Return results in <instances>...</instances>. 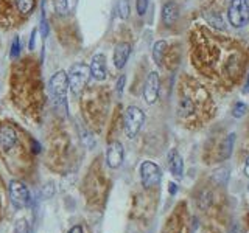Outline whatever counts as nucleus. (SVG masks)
Wrapping results in <instances>:
<instances>
[{"label":"nucleus","instance_id":"b1692460","mask_svg":"<svg viewBox=\"0 0 249 233\" xmlns=\"http://www.w3.org/2000/svg\"><path fill=\"white\" fill-rule=\"evenodd\" d=\"M30 232V227H28V222L25 219H20L18 221L14 227V233H28Z\"/></svg>","mask_w":249,"mask_h":233},{"label":"nucleus","instance_id":"6ab92c4d","mask_svg":"<svg viewBox=\"0 0 249 233\" xmlns=\"http://www.w3.org/2000/svg\"><path fill=\"white\" fill-rule=\"evenodd\" d=\"M246 114H248V106L245 103H241V101H238L232 109V115L235 116V118H243Z\"/></svg>","mask_w":249,"mask_h":233},{"label":"nucleus","instance_id":"f257e3e1","mask_svg":"<svg viewBox=\"0 0 249 233\" xmlns=\"http://www.w3.org/2000/svg\"><path fill=\"white\" fill-rule=\"evenodd\" d=\"M192 64L216 87L232 90L249 68V51L237 39L220 36L207 27H195L190 33Z\"/></svg>","mask_w":249,"mask_h":233},{"label":"nucleus","instance_id":"c756f323","mask_svg":"<svg viewBox=\"0 0 249 233\" xmlns=\"http://www.w3.org/2000/svg\"><path fill=\"white\" fill-rule=\"evenodd\" d=\"M245 174L249 177V157H248V160H246V165H245Z\"/></svg>","mask_w":249,"mask_h":233},{"label":"nucleus","instance_id":"1a4fd4ad","mask_svg":"<svg viewBox=\"0 0 249 233\" xmlns=\"http://www.w3.org/2000/svg\"><path fill=\"white\" fill-rule=\"evenodd\" d=\"M160 168L154 162L146 160L140 165V181L145 188H153L154 185H158L160 182Z\"/></svg>","mask_w":249,"mask_h":233},{"label":"nucleus","instance_id":"4be33fe9","mask_svg":"<svg viewBox=\"0 0 249 233\" xmlns=\"http://www.w3.org/2000/svg\"><path fill=\"white\" fill-rule=\"evenodd\" d=\"M11 58L16 59L20 56V39L19 37H14L13 39V44H11Z\"/></svg>","mask_w":249,"mask_h":233},{"label":"nucleus","instance_id":"7ed1b4c3","mask_svg":"<svg viewBox=\"0 0 249 233\" xmlns=\"http://www.w3.org/2000/svg\"><path fill=\"white\" fill-rule=\"evenodd\" d=\"M37 0H0V25L20 27L35 11Z\"/></svg>","mask_w":249,"mask_h":233},{"label":"nucleus","instance_id":"423d86ee","mask_svg":"<svg viewBox=\"0 0 249 233\" xmlns=\"http://www.w3.org/2000/svg\"><path fill=\"white\" fill-rule=\"evenodd\" d=\"M143 121H145V114L142 109L137 106H129L123 116L124 134H126L129 138H134L140 132V129H142Z\"/></svg>","mask_w":249,"mask_h":233},{"label":"nucleus","instance_id":"cd10ccee","mask_svg":"<svg viewBox=\"0 0 249 233\" xmlns=\"http://www.w3.org/2000/svg\"><path fill=\"white\" fill-rule=\"evenodd\" d=\"M231 233H243V232H241L240 225H233V227H232V230H231Z\"/></svg>","mask_w":249,"mask_h":233},{"label":"nucleus","instance_id":"f3484780","mask_svg":"<svg viewBox=\"0 0 249 233\" xmlns=\"http://www.w3.org/2000/svg\"><path fill=\"white\" fill-rule=\"evenodd\" d=\"M168 50V44L165 41H158L153 47V59L158 66H162L165 61V54Z\"/></svg>","mask_w":249,"mask_h":233},{"label":"nucleus","instance_id":"412c9836","mask_svg":"<svg viewBox=\"0 0 249 233\" xmlns=\"http://www.w3.org/2000/svg\"><path fill=\"white\" fill-rule=\"evenodd\" d=\"M119 16L123 20L129 17V2H128V0H120V3H119Z\"/></svg>","mask_w":249,"mask_h":233},{"label":"nucleus","instance_id":"f03ea898","mask_svg":"<svg viewBox=\"0 0 249 233\" xmlns=\"http://www.w3.org/2000/svg\"><path fill=\"white\" fill-rule=\"evenodd\" d=\"M179 100H178V115L184 120L193 118L198 114L212 112V95L204 84L196 78L184 76L179 81ZM213 114V112H212Z\"/></svg>","mask_w":249,"mask_h":233},{"label":"nucleus","instance_id":"6e6552de","mask_svg":"<svg viewBox=\"0 0 249 233\" xmlns=\"http://www.w3.org/2000/svg\"><path fill=\"white\" fill-rule=\"evenodd\" d=\"M10 199H11V204L18 210L28 207L31 199H30V191L27 188V185L20 181H11L10 182Z\"/></svg>","mask_w":249,"mask_h":233},{"label":"nucleus","instance_id":"a211bd4d","mask_svg":"<svg viewBox=\"0 0 249 233\" xmlns=\"http://www.w3.org/2000/svg\"><path fill=\"white\" fill-rule=\"evenodd\" d=\"M233 143H235V134H229L228 137L224 138L223 146H221V152H220V159L221 160H228L232 155Z\"/></svg>","mask_w":249,"mask_h":233},{"label":"nucleus","instance_id":"aec40b11","mask_svg":"<svg viewBox=\"0 0 249 233\" xmlns=\"http://www.w3.org/2000/svg\"><path fill=\"white\" fill-rule=\"evenodd\" d=\"M53 5H54V11L58 14H61V16L67 14V8H69L67 0H53Z\"/></svg>","mask_w":249,"mask_h":233},{"label":"nucleus","instance_id":"ddd939ff","mask_svg":"<svg viewBox=\"0 0 249 233\" xmlns=\"http://www.w3.org/2000/svg\"><path fill=\"white\" fill-rule=\"evenodd\" d=\"M89 70H90V76L95 81L106 80V59H105V54H101V53L93 54L92 62L89 66Z\"/></svg>","mask_w":249,"mask_h":233},{"label":"nucleus","instance_id":"a878e982","mask_svg":"<svg viewBox=\"0 0 249 233\" xmlns=\"http://www.w3.org/2000/svg\"><path fill=\"white\" fill-rule=\"evenodd\" d=\"M35 37H36V30H33V33H31V39H30V45L28 49L33 51L35 50Z\"/></svg>","mask_w":249,"mask_h":233},{"label":"nucleus","instance_id":"f8f14e48","mask_svg":"<svg viewBox=\"0 0 249 233\" xmlns=\"http://www.w3.org/2000/svg\"><path fill=\"white\" fill-rule=\"evenodd\" d=\"M123 162V145L120 142H111L106 150V163L109 168H119Z\"/></svg>","mask_w":249,"mask_h":233},{"label":"nucleus","instance_id":"4468645a","mask_svg":"<svg viewBox=\"0 0 249 233\" xmlns=\"http://www.w3.org/2000/svg\"><path fill=\"white\" fill-rule=\"evenodd\" d=\"M179 19V8L175 2H167L162 6V23L165 27H173Z\"/></svg>","mask_w":249,"mask_h":233},{"label":"nucleus","instance_id":"9b49d317","mask_svg":"<svg viewBox=\"0 0 249 233\" xmlns=\"http://www.w3.org/2000/svg\"><path fill=\"white\" fill-rule=\"evenodd\" d=\"M159 90H160V78L158 72H151L148 75L146 81H145V87H143V98L148 104H154L158 101L159 97Z\"/></svg>","mask_w":249,"mask_h":233},{"label":"nucleus","instance_id":"5701e85b","mask_svg":"<svg viewBox=\"0 0 249 233\" xmlns=\"http://www.w3.org/2000/svg\"><path fill=\"white\" fill-rule=\"evenodd\" d=\"M148 3H150V0H136V10L139 16H145L148 10Z\"/></svg>","mask_w":249,"mask_h":233},{"label":"nucleus","instance_id":"39448f33","mask_svg":"<svg viewBox=\"0 0 249 233\" xmlns=\"http://www.w3.org/2000/svg\"><path fill=\"white\" fill-rule=\"evenodd\" d=\"M89 76H90L89 66L83 64V62H76V64H73L72 67H70V72L67 75L70 90H72L75 95L81 93L83 89L88 85Z\"/></svg>","mask_w":249,"mask_h":233},{"label":"nucleus","instance_id":"bb28decb","mask_svg":"<svg viewBox=\"0 0 249 233\" xmlns=\"http://www.w3.org/2000/svg\"><path fill=\"white\" fill-rule=\"evenodd\" d=\"M67 233H84V232H83V227H81V225H75V227H72Z\"/></svg>","mask_w":249,"mask_h":233},{"label":"nucleus","instance_id":"c85d7f7f","mask_svg":"<svg viewBox=\"0 0 249 233\" xmlns=\"http://www.w3.org/2000/svg\"><path fill=\"white\" fill-rule=\"evenodd\" d=\"M176 191H178L176 185H175V183H170V193H171V194H175Z\"/></svg>","mask_w":249,"mask_h":233},{"label":"nucleus","instance_id":"9d476101","mask_svg":"<svg viewBox=\"0 0 249 233\" xmlns=\"http://www.w3.org/2000/svg\"><path fill=\"white\" fill-rule=\"evenodd\" d=\"M18 143H19V137L13 124L10 123L0 124V151L10 152L18 146Z\"/></svg>","mask_w":249,"mask_h":233},{"label":"nucleus","instance_id":"0eeeda50","mask_svg":"<svg viewBox=\"0 0 249 233\" xmlns=\"http://www.w3.org/2000/svg\"><path fill=\"white\" fill-rule=\"evenodd\" d=\"M67 90H69V78L64 70L56 72L50 80V92L56 103H61L66 106V98H67Z\"/></svg>","mask_w":249,"mask_h":233},{"label":"nucleus","instance_id":"20e7f679","mask_svg":"<svg viewBox=\"0 0 249 233\" xmlns=\"http://www.w3.org/2000/svg\"><path fill=\"white\" fill-rule=\"evenodd\" d=\"M228 19L233 28H245L249 23V0H231Z\"/></svg>","mask_w":249,"mask_h":233},{"label":"nucleus","instance_id":"dca6fc26","mask_svg":"<svg viewBox=\"0 0 249 233\" xmlns=\"http://www.w3.org/2000/svg\"><path fill=\"white\" fill-rule=\"evenodd\" d=\"M168 165H170V171L171 174L176 176V177H182L184 173V162L182 157L179 155V152L176 150H173L168 155Z\"/></svg>","mask_w":249,"mask_h":233},{"label":"nucleus","instance_id":"2eb2a0df","mask_svg":"<svg viewBox=\"0 0 249 233\" xmlns=\"http://www.w3.org/2000/svg\"><path fill=\"white\" fill-rule=\"evenodd\" d=\"M129 54H131V44L129 42H120L114 50V66L117 68H123L124 66H126Z\"/></svg>","mask_w":249,"mask_h":233},{"label":"nucleus","instance_id":"393cba45","mask_svg":"<svg viewBox=\"0 0 249 233\" xmlns=\"http://www.w3.org/2000/svg\"><path fill=\"white\" fill-rule=\"evenodd\" d=\"M123 84H124V76L122 75L119 78V81H117V93H119V95H122V92H123Z\"/></svg>","mask_w":249,"mask_h":233}]
</instances>
